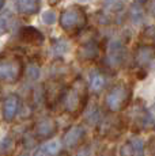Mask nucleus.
<instances>
[{
	"label": "nucleus",
	"instance_id": "obj_21",
	"mask_svg": "<svg viewBox=\"0 0 155 156\" xmlns=\"http://www.w3.org/2000/svg\"><path fill=\"white\" fill-rule=\"evenodd\" d=\"M27 75L30 79H38V76H40V68L37 67V65H30V67L27 68Z\"/></svg>",
	"mask_w": 155,
	"mask_h": 156
},
{
	"label": "nucleus",
	"instance_id": "obj_23",
	"mask_svg": "<svg viewBox=\"0 0 155 156\" xmlns=\"http://www.w3.org/2000/svg\"><path fill=\"white\" fill-rule=\"evenodd\" d=\"M144 35L148 37V40L153 41L154 40V26H150V27H147V30H144Z\"/></svg>",
	"mask_w": 155,
	"mask_h": 156
},
{
	"label": "nucleus",
	"instance_id": "obj_6",
	"mask_svg": "<svg viewBox=\"0 0 155 156\" xmlns=\"http://www.w3.org/2000/svg\"><path fill=\"white\" fill-rule=\"evenodd\" d=\"M57 130V122L52 117H42L34 125V137L38 140H48L55 136Z\"/></svg>",
	"mask_w": 155,
	"mask_h": 156
},
{
	"label": "nucleus",
	"instance_id": "obj_15",
	"mask_svg": "<svg viewBox=\"0 0 155 156\" xmlns=\"http://www.w3.org/2000/svg\"><path fill=\"white\" fill-rule=\"evenodd\" d=\"M129 16L133 23H140L144 19V7L143 5L133 4L129 10Z\"/></svg>",
	"mask_w": 155,
	"mask_h": 156
},
{
	"label": "nucleus",
	"instance_id": "obj_9",
	"mask_svg": "<svg viewBox=\"0 0 155 156\" xmlns=\"http://www.w3.org/2000/svg\"><path fill=\"white\" fill-rule=\"evenodd\" d=\"M20 109V99L18 95H8L3 102V118L5 121H13Z\"/></svg>",
	"mask_w": 155,
	"mask_h": 156
},
{
	"label": "nucleus",
	"instance_id": "obj_24",
	"mask_svg": "<svg viewBox=\"0 0 155 156\" xmlns=\"http://www.w3.org/2000/svg\"><path fill=\"white\" fill-rule=\"evenodd\" d=\"M133 4H138V5H143L144 7L147 4V0H133Z\"/></svg>",
	"mask_w": 155,
	"mask_h": 156
},
{
	"label": "nucleus",
	"instance_id": "obj_5",
	"mask_svg": "<svg viewBox=\"0 0 155 156\" xmlns=\"http://www.w3.org/2000/svg\"><path fill=\"white\" fill-rule=\"evenodd\" d=\"M125 56V48L121 41L118 40H112L106 49V65L110 69H117L123 65Z\"/></svg>",
	"mask_w": 155,
	"mask_h": 156
},
{
	"label": "nucleus",
	"instance_id": "obj_10",
	"mask_svg": "<svg viewBox=\"0 0 155 156\" xmlns=\"http://www.w3.org/2000/svg\"><path fill=\"white\" fill-rule=\"evenodd\" d=\"M99 55V45L95 41H87L78 49V58L82 61H93Z\"/></svg>",
	"mask_w": 155,
	"mask_h": 156
},
{
	"label": "nucleus",
	"instance_id": "obj_22",
	"mask_svg": "<svg viewBox=\"0 0 155 156\" xmlns=\"http://www.w3.org/2000/svg\"><path fill=\"white\" fill-rule=\"evenodd\" d=\"M120 155H121V156H135V154H133V151H132V147H131L129 141H128L127 144H124V145L121 147Z\"/></svg>",
	"mask_w": 155,
	"mask_h": 156
},
{
	"label": "nucleus",
	"instance_id": "obj_4",
	"mask_svg": "<svg viewBox=\"0 0 155 156\" xmlns=\"http://www.w3.org/2000/svg\"><path fill=\"white\" fill-rule=\"evenodd\" d=\"M23 73V62L18 57L0 58V82L16 83Z\"/></svg>",
	"mask_w": 155,
	"mask_h": 156
},
{
	"label": "nucleus",
	"instance_id": "obj_17",
	"mask_svg": "<svg viewBox=\"0 0 155 156\" xmlns=\"http://www.w3.org/2000/svg\"><path fill=\"white\" fill-rule=\"evenodd\" d=\"M127 0H103V7L110 12H117L124 7Z\"/></svg>",
	"mask_w": 155,
	"mask_h": 156
},
{
	"label": "nucleus",
	"instance_id": "obj_16",
	"mask_svg": "<svg viewBox=\"0 0 155 156\" xmlns=\"http://www.w3.org/2000/svg\"><path fill=\"white\" fill-rule=\"evenodd\" d=\"M90 86H91V90L95 92L101 91L105 86V77L102 76L101 73H93L90 77Z\"/></svg>",
	"mask_w": 155,
	"mask_h": 156
},
{
	"label": "nucleus",
	"instance_id": "obj_13",
	"mask_svg": "<svg viewBox=\"0 0 155 156\" xmlns=\"http://www.w3.org/2000/svg\"><path fill=\"white\" fill-rule=\"evenodd\" d=\"M63 90L59 87V84L56 83V84L53 86H49L46 88L45 91V99H46V103L49 105H55L57 101L61 99V95H63Z\"/></svg>",
	"mask_w": 155,
	"mask_h": 156
},
{
	"label": "nucleus",
	"instance_id": "obj_19",
	"mask_svg": "<svg viewBox=\"0 0 155 156\" xmlns=\"http://www.w3.org/2000/svg\"><path fill=\"white\" fill-rule=\"evenodd\" d=\"M56 19H57V16H56L55 11H52V10H48L42 14V22L45 25H53L56 22Z\"/></svg>",
	"mask_w": 155,
	"mask_h": 156
},
{
	"label": "nucleus",
	"instance_id": "obj_28",
	"mask_svg": "<svg viewBox=\"0 0 155 156\" xmlns=\"http://www.w3.org/2000/svg\"><path fill=\"white\" fill-rule=\"evenodd\" d=\"M20 156H27V155H26V154H22V155H20Z\"/></svg>",
	"mask_w": 155,
	"mask_h": 156
},
{
	"label": "nucleus",
	"instance_id": "obj_14",
	"mask_svg": "<svg viewBox=\"0 0 155 156\" xmlns=\"http://www.w3.org/2000/svg\"><path fill=\"white\" fill-rule=\"evenodd\" d=\"M40 149L49 156H60L61 155V144L59 141H55V140H50V141L42 144V145L40 147Z\"/></svg>",
	"mask_w": 155,
	"mask_h": 156
},
{
	"label": "nucleus",
	"instance_id": "obj_1",
	"mask_svg": "<svg viewBox=\"0 0 155 156\" xmlns=\"http://www.w3.org/2000/svg\"><path fill=\"white\" fill-rule=\"evenodd\" d=\"M88 99V90L87 84L82 77H76L70 84L67 90H64L61 95V105L64 112L70 115H79L85 110Z\"/></svg>",
	"mask_w": 155,
	"mask_h": 156
},
{
	"label": "nucleus",
	"instance_id": "obj_18",
	"mask_svg": "<svg viewBox=\"0 0 155 156\" xmlns=\"http://www.w3.org/2000/svg\"><path fill=\"white\" fill-rule=\"evenodd\" d=\"M129 144L132 147V151L135 156H144V144L140 139L138 137H133V139L129 140Z\"/></svg>",
	"mask_w": 155,
	"mask_h": 156
},
{
	"label": "nucleus",
	"instance_id": "obj_29",
	"mask_svg": "<svg viewBox=\"0 0 155 156\" xmlns=\"http://www.w3.org/2000/svg\"><path fill=\"white\" fill-rule=\"evenodd\" d=\"M80 2H88V0H80Z\"/></svg>",
	"mask_w": 155,
	"mask_h": 156
},
{
	"label": "nucleus",
	"instance_id": "obj_26",
	"mask_svg": "<svg viewBox=\"0 0 155 156\" xmlns=\"http://www.w3.org/2000/svg\"><path fill=\"white\" fill-rule=\"evenodd\" d=\"M78 156H88V151L87 149H83V151H80L79 154H78Z\"/></svg>",
	"mask_w": 155,
	"mask_h": 156
},
{
	"label": "nucleus",
	"instance_id": "obj_11",
	"mask_svg": "<svg viewBox=\"0 0 155 156\" xmlns=\"http://www.w3.org/2000/svg\"><path fill=\"white\" fill-rule=\"evenodd\" d=\"M20 38H22V41H25L26 44H30V45H41L44 42L42 33L35 27H31V26H27V27L22 29V31H20Z\"/></svg>",
	"mask_w": 155,
	"mask_h": 156
},
{
	"label": "nucleus",
	"instance_id": "obj_27",
	"mask_svg": "<svg viewBox=\"0 0 155 156\" xmlns=\"http://www.w3.org/2000/svg\"><path fill=\"white\" fill-rule=\"evenodd\" d=\"M3 5H4V0H0V10L3 8Z\"/></svg>",
	"mask_w": 155,
	"mask_h": 156
},
{
	"label": "nucleus",
	"instance_id": "obj_20",
	"mask_svg": "<svg viewBox=\"0 0 155 156\" xmlns=\"http://www.w3.org/2000/svg\"><path fill=\"white\" fill-rule=\"evenodd\" d=\"M8 22H10V16L8 15H2L0 16V35L4 34L8 30V26H10Z\"/></svg>",
	"mask_w": 155,
	"mask_h": 156
},
{
	"label": "nucleus",
	"instance_id": "obj_25",
	"mask_svg": "<svg viewBox=\"0 0 155 156\" xmlns=\"http://www.w3.org/2000/svg\"><path fill=\"white\" fill-rule=\"evenodd\" d=\"M34 156H49V155H46L45 152H42L40 148H37L35 149V152H34Z\"/></svg>",
	"mask_w": 155,
	"mask_h": 156
},
{
	"label": "nucleus",
	"instance_id": "obj_12",
	"mask_svg": "<svg viewBox=\"0 0 155 156\" xmlns=\"http://www.w3.org/2000/svg\"><path fill=\"white\" fill-rule=\"evenodd\" d=\"M18 11L22 15H34L38 12L41 5V0H18Z\"/></svg>",
	"mask_w": 155,
	"mask_h": 156
},
{
	"label": "nucleus",
	"instance_id": "obj_8",
	"mask_svg": "<svg viewBox=\"0 0 155 156\" xmlns=\"http://www.w3.org/2000/svg\"><path fill=\"white\" fill-rule=\"evenodd\" d=\"M154 45H142L135 52V64L142 69H147L154 61Z\"/></svg>",
	"mask_w": 155,
	"mask_h": 156
},
{
	"label": "nucleus",
	"instance_id": "obj_7",
	"mask_svg": "<svg viewBox=\"0 0 155 156\" xmlns=\"http://www.w3.org/2000/svg\"><path fill=\"white\" fill-rule=\"evenodd\" d=\"M85 134H86V130L82 125H72L71 128H68V130L63 136V143H64L65 148L68 149L76 148L83 141Z\"/></svg>",
	"mask_w": 155,
	"mask_h": 156
},
{
	"label": "nucleus",
	"instance_id": "obj_3",
	"mask_svg": "<svg viewBox=\"0 0 155 156\" xmlns=\"http://www.w3.org/2000/svg\"><path fill=\"white\" fill-rule=\"evenodd\" d=\"M87 23V15L80 5H70L60 15V26L67 33L80 31Z\"/></svg>",
	"mask_w": 155,
	"mask_h": 156
},
{
	"label": "nucleus",
	"instance_id": "obj_2",
	"mask_svg": "<svg viewBox=\"0 0 155 156\" xmlns=\"http://www.w3.org/2000/svg\"><path fill=\"white\" fill-rule=\"evenodd\" d=\"M131 98H132V90L124 83H120L112 87L110 91L106 94L105 106L109 112L118 113L129 105Z\"/></svg>",
	"mask_w": 155,
	"mask_h": 156
}]
</instances>
